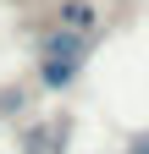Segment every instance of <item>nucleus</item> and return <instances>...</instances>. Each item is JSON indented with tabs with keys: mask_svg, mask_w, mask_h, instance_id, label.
Instances as JSON below:
<instances>
[{
	"mask_svg": "<svg viewBox=\"0 0 149 154\" xmlns=\"http://www.w3.org/2000/svg\"><path fill=\"white\" fill-rule=\"evenodd\" d=\"M122 154H149V132H133V138H127V149Z\"/></svg>",
	"mask_w": 149,
	"mask_h": 154,
	"instance_id": "4",
	"label": "nucleus"
},
{
	"mask_svg": "<svg viewBox=\"0 0 149 154\" xmlns=\"http://www.w3.org/2000/svg\"><path fill=\"white\" fill-rule=\"evenodd\" d=\"M55 28H72V33H94L100 28V11L88 0H61L55 6Z\"/></svg>",
	"mask_w": 149,
	"mask_h": 154,
	"instance_id": "3",
	"label": "nucleus"
},
{
	"mask_svg": "<svg viewBox=\"0 0 149 154\" xmlns=\"http://www.w3.org/2000/svg\"><path fill=\"white\" fill-rule=\"evenodd\" d=\"M66 138H72V121H66V116H55L50 132H44V121H39V127H28V132H22V154H61Z\"/></svg>",
	"mask_w": 149,
	"mask_h": 154,
	"instance_id": "2",
	"label": "nucleus"
},
{
	"mask_svg": "<svg viewBox=\"0 0 149 154\" xmlns=\"http://www.w3.org/2000/svg\"><path fill=\"white\" fill-rule=\"evenodd\" d=\"M83 61L88 55H39V88H50V94H66L72 83H78L83 77Z\"/></svg>",
	"mask_w": 149,
	"mask_h": 154,
	"instance_id": "1",
	"label": "nucleus"
}]
</instances>
